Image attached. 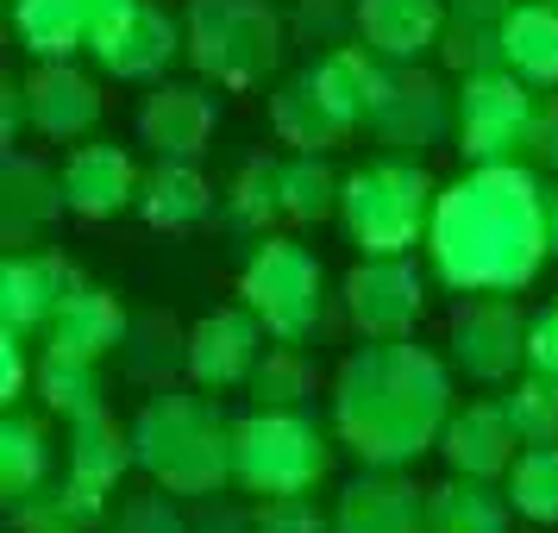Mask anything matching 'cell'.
I'll return each mask as SVG.
<instances>
[{"label":"cell","mask_w":558,"mask_h":533,"mask_svg":"<svg viewBox=\"0 0 558 533\" xmlns=\"http://www.w3.org/2000/svg\"><path fill=\"white\" fill-rule=\"evenodd\" d=\"M533 163L558 177V95L539 107V126H533Z\"/></svg>","instance_id":"cell-45"},{"label":"cell","mask_w":558,"mask_h":533,"mask_svg":"<svg viewBox=\"0 0 558 533\" xmlns=\"http://www.w3.org/2000/svg\"><path fill=\"white\" fill-rule=\"evenodd\" d=\"M101 508L95 496H82L76 483L63 477L57 489H38V496H26V502L13 508V521L26 533H82V528H95L101 521Z\"/></svg>","instance_id":"cell-36"},{"label":"cell","mask_w":558,"mask_h":533,"mask_svg":"<svg viewBox=\"0 0 558 533\" xmlns=\"http://www.w3.org/2000/svg\"><path fill=\"white\" fill-rule=\"evenodd\" d=\"M433 202H439V189L421 163L383 157V163H364V170L345 177L339 220H345V232L364 257H402L414 245H427Z\"/></svg>","instance_id":"cell-5"},{"label":"cell","mask_w":558,"mask_h":533,"mask_svg":"<svg viewBox=\"0 0 558 533\" xmlns=\"http://www.w3.org/2000/svg\"><path fill=\"white\" fill-rule=\"evenodd\" d=\"M257 358H264V320L252 307H214L189 327V383L195 389H239L252 383Z\"/></svg>","instance_id":"cell-12"},{"label":"cell","mask_w":558,"mask_h":533,"mask_svg":"<svg viewBox=\"0 0 558 533\" xmlns=\"http://www.w3.org/2000/svg\"><path fill=\"white\" fill-rule=\"evenodd\" d=\"M553 7H558V0H553Z\"/></svg>","instance_id":"cell-51"},{"label":"cell","mask_w":558,"mask_h":533,"mask_svg":"<svg viewBox=\"0 0 558 533\" xmlns=\"http://www.w3.org/2000/svg\"><path fill=\"white\" fill-rule=\"evenodd\" d=\"M332 533H427V489H414L389 464H371L357 483H345Z\"/></svg>","instance_id":"cell-16"},{"label":"cell","mask_w":558,"mask_h":533,"mask_svg":"<svg viewBox=\"0 0 558 533\" xmlns=\"http://www.w3.org/2000/svg\"><path fill=\"white\" fill-rule=\"evenodd\" d=\"M452 421V377L427 346L371 339L332 377V433L357 464L402 471L421 452H439Z\"/></svg>","instance_id":"cell-2"},{"label":"cell","mask_w":558,"mask_h":533,"mask_svg":"<svg viewBox=\"0 0 558 533\" xmlns=\"http://www.w3.org/2000/svg\"><path fill=\"white\" fill-rule=\"evenodd\" d=\"M439 63L471 76V70H502V26H477V20H446L439 32Z\"/></svg>","instance_id":"cell-39"},{"label":"cell","mask_w":558,"mask_h":533,"mask_svg":"<svg viewBox=\"0 0 558 533\" xmlns=\"http://www.w3.org/2000/svg\"><path fill=\"white\" fill-rule=\"evenodd\" d=\"M533 126H539V101L533 82L514 70H471L452 88V138L464 163H521L533 157Z\"/></svg>","instance_id":"cell-8"},{"label":"cell","mask_w":558,"mask_h":533,"mask_svg":"<svg viewBox=\"0 0 558 533\" xmlns=\"http://www.w3.org/2000/svg\"><path fill=\"white\" fill-rule=\"evenodd\" d=\"M113 533H195V528L182 521V508L170 502V489H163V483H151L145 496L120 502V514H113Z\"/></svg>","instance_id":"cell-40"},{"label":"cell","mask_w":558,"mask_h":533,"mask_svg":"<svg viewBox=\"0 0 558 533\" xmlns=\"http://www.w3.org/2000/svg\"><path fill=\"white\" fill-rule=\"evenodd\" d=\"M95 26V0H13V32L38 63H70L88 51Z\"/></svg>","instance_id":"cell-27"},{"label":"cell","mask_w":558,"mask_h":533,"mask_svg":"<svg viewBox=\"0 0 558 533\" xmlns=\"http://www.w3.org/2000/svg\"><path fill=\"white\" fill-rule=\"evenodd\" d=\"M252 402L257 408H295L314 389V371H307V358L295 352V346H277V352H264L257 358V371H252Z\"/></svg>","instance_id":"cell-38"},{"label":"cell","mask_w":558,"mask_h":533,"mask_svg":"<svg viewBox=\"0 0 558 533\" xmlns=\"http://www.w3.org/2000/svg\"><path fill=\"white\" fill-rule=\"evenodd\" d=\"M138 138L157 157L195 163L214 145V101H207V88H195V82H157L145 95V107H138Z\"/></svg>","instance_id":"cell-19"},{"label":"cell","mask_w":558,"mask_h":533,"mask_svg":"<svg viewBox=\"0 0 558 533\" xmlns=\"http://www.w3.org/2000/svg\"><path fill=\"white\" fill-rule=\"evenodd\" d=\"M126 464H138L132 458V427H120L107 408H88L82 421H70V483L82 496L107 502L126 477Z\"/></svg>","instance_id":"cell-24"},{"label":"cell","mask_w":558,"mask_h":533,"mask_svg":"<svg viewBox=\"0 0 558 533\" xmlns=\"http://www.w3.org/2000/svg\"><path fill=\"white\" fill-rule=\"evenodd\" d=\"M332 20H339V0H302V26L332 38Z\"/></svg>","instance_id":"cell-48"},{"label":"cell","mask_w":558,"mask_h":533,"mask_svg":"<svg viewBox=\"0 0 558 533\" xmlns=\"http://www.w3.org/2000/svg\"><path fill=\"white\" fill-rule=\"evenodd\" d=\"M239 302L252 307L264 332L277 346H302L320 332L327 320V277H320V257L295 245V239H277L264 232L252 245V257L239 264Z\"/></svg>","instance_id":"cell-7"},{"label":"cell","mask_w":558,"mask_h":533,"mask_svg":"<svg viewBox=\"0 0 558 533\" xmlns=\"http://www.w3.org/2000/svg\"><path fill=\"white\" fill-rule=\"evenodd\" d=\"M32 126V107H26V82H0V145L13 152L20 132Z\"/></svg>","instance_id":"cell-44"},{"label":"cell","mask_w":558,"mask_h":533,"mask_svg":"<svg viewBox=\"0 0 558 533\" xmlns=\"http://www.w3.org/2000/svg\"><path fill=\"white\" fill-rule=\"evenodd\" d=\"M189 63L220 88H257L282 63V13L270 0H189L182 13Z\"/></svg>","instance_id":"cell-4"},{"label":"cell","mask_w":558,"mask_h":533,"mask_svg":"<svg viewBox=\"0 0 558 533\" xmlns=\"http://www.w3.org/2000/svg\"><path fill=\"white\" fill-rule=\"evenodd\" d=\"M514 446H521V433H514V421H508L502 402L452 408V421H446V433H439V458L452 464L458 477H483V483L508 477V464L521 458Z\"/></svg>","instance_id":"cell-17"},{"label":"cell","mask_w":558,"mask_h":533,"mask_svg":"<svg viewBox=\"0 0 558 533\" xmlns=\"http://www.w3.org/2000/svg\"><path fill=\"white\" fill-rule=\"evenodd\" d=\"M446 7H452V20H477V26H502L514 13V0H446Z\"/></svg>","instance_id":"cell-46"},{"label":"cell","mask_w":558,"mask_h":533,"mask_svg":"<svg viewBox=\"0 0 558 533\" xmlns=\"http://www.w3.org/2000/svg\"><path fill=\"white\" fill-rule=\"evenodd\" d=\"M132 458L170 496H220L232 483V421L207 396L157 389L132 421Z\"/></svg>","instance_id":"cell-3"},{"label":"cell","mask_w":558,"mask_h":533,"mask_svg":"<svg viewBox=\"0 0 558 533\" xmlns=\"http://www.w3.org/2000/svg\"><path fill=\"white\" fill-rule=\"evenodd\" d=\"M553 257V195L527 163H471L439 189L427 264L452 295H514Z\"/></svg>","instance_id":"cell-1"},{"label":"cell","mask_w":558,"mask_h":533,"mask_svg":"<svg viewBox=\"0 0 558 533\" xmlns=\"http://www.w3.org/2000/svg\"><path fill=\"white\" fill-rule=\"evenodd\" d=\"M452 20L446 0H352V26L389 63H414V57L439 51V32Z\"/></svg>","instance_id":"cell-18"},{"label":"cell","mask_w":558,"mask_h":533,"mask_svg":"<svg viewBox=\"0 0 558 533\" xmlns=\"http://www.w3.org/2000/svg\"><path fill=\"white\" fill-rule=\"evenodd\" d=\"M138 163L120 145H76L63 157V202L76 220H120L126 207H138Z\"/></svg>","instance_id":"cell-15"},{"label":"cell","mask_w":558,"mask_h":533,"mask_svg":"<svg viewBox=\"0 0 558 533\" xmlns=\"http://www.w3.org/2000/svg\"><path fill=\"white\" fill-rule=\"evenodd\" d=\"M314 82H320V95L332 101V113L345 120V126H371L389 101V88H396V70H389V57H377L371 45H332L320 63H307Z\"/></svg>","instance_id":"cell-21"},{"label":"cell","mask_w":558,"mask_h":533,"mask_svg":"<svg viewBox=\"0 0 558 533\" xmlns=\"http://www.w3.org/2000/svg\"><path fill=\"white\" fill-rule=\"evenodd\" d=\"M126 332H132V314L120 307V295L101 289V282H76L57 307V320L45 327V352L76 358V364H101V358L126 346Z\"/></svg>","instance_id":"cell-13"},{"label":"cell","mask_w":558,"mask_h":533,"mask_svg":"<svg viewBox=\"0 0 558 533\" xmlns=\"http://www.w3.org/2000/svg\"><path fill=\"white\" fill-rule=\"evenodd\" d=\"M252 533H327V521L307 496H257Z\"/></svg>","instance_id":"cell-41"},{"label":"cell","mask_w":558,"mask_h":533,"mask_svg":"<svg viewBox=\"0 0 558 533\" xmlns=\"http://www.w3.org/2000/svg\"><path fill=\"white\" fill-rule=\"evenodd\" d=\"M508 489L496 496L483 477H446L439 489H427V533H508Z\"/></svg>","instance_id":"cell-29"},{"label":"cell","mask_w":558,"mask_h":533,"mask_svg":"<svg viewBox=\"0 0 558 533\" xmlns=\"http://www.w3.org/2000/svg\"><path fill=\"white\" fill-rule=\"evenodd\" d=\"M63 207H70L63 202V177L51 163H38L26 152H7V163H0V239L7 245H32Z\"/></svg>","instance_id":"cell-22"},{"label":"cell","mask_w":558,"mask_h":533,"mask_svg":"<svg viewBox=\"0 0 558 533\" xmlns=\"http://www.w3.org/2000/svg\"><path fill=\"white\" fill-rule=\"evenodd\" d=\"M339 202H345V177H332L327 152H295L282 163V220L320 227L327 214H339Z\"/></svg>","instance_id":"cell-31"},{"label":"cell","mask_w":558,"mask_h":533,"mask_svg":"<svg viewBox=\"0 0 558 533\" xmlns=\"http://www.w3.org/2000/svg\"><path fill=\"white\" fill-rule=\"evenodd\" d=\"M32 389H38V402L51 408V414H63V421H82L88 408H107L101 402L107 389H101V377H95V364H76V358H51L45 352Z\"/></svg>","instance_id":"cell-35"},{"label":"cell","mask_w":558,"mask_h":533,"mask_svg":"<svg viewBox=\"0 0 558 533\" xmlns=\"http://www.w3.org/2000/svg\"><path fill=\"white\" fill-rule=\"evenodd\" d=\"M32 377H38V371L26 364V332L0 327V402L13 408V402L32 389Z\"/></svg>","instance_id":"cell-42"},{"label":"cell","mask_w":558,"mask_h":533,"mask_svg":"<svg viewBox=\"0 0 558 533\" xmlns=\"http://www.w3.org/2000/svg\"><path fill=\"white\" fill-rule=\"evenodd\" d=\"M138 214H145V227H157V232L202 227L207 214H214V182H207L195 163H182V157H157V170L145 177V189H138Z\"/></svg>","instance_id":"cell-26"},{"label":"cell","mask_w":558,"mask_h":533,"mask_svg":"<svg viewBox=\"0 0 558 533\" xmlns=\"http://www.w3.org/2000/svg\"><path fill=\"white\" fill-rule=\"evenodd\" d=\"M339 295H345V320L364 339H408L421 307H427V289L402 257H364Z\"/></svg>","instance_id":"cell-11"},{"label":"cell","mask_w":558,"mask_h":533,"mask_svg":"<svg viewBox=\"0 0 558 533\" xmlns=\"http://www.w3.org/2000/svg\"><path fill=\"white\" fill-rule=\"evenodd\" d=\"M553 252H558V189H553Z\"/></svg>","instance_id":"cell-49"},{"label":"cell","mask_w":558,"mask_h":533,"mask_svg":"<svg viewBox=\"0 0 558 533\" xmlns=\"http://www.w3.org/2000/svg\"><path fill=\"white\" fill-rule=\"evenodd\" d=\"M195 533H252V514H239V508H202V521H195Z\"/></svg>","instance_id":"cell-47"},{"label":"cell","mask_w":558,"mask_h":533,"mask_svg":"<svg viewBox=\"0 0 558 533\" xmlns=\"http://www.w3.org/2000/svg\"><path fill=\"white\" fill-rule=\"evenodd\" d=\"M26 107H32V132H45L57 145L70 138H88L95 120H101V88L70 70V63H38L26 76Z\"/></svg>","instance_id":"cell-23"},{"label":"cell","mask_w":558,"mask_h":533,"mask_svg":"<svg viewBox=\"0 0 558 533\" xmlns=\"http://www.w3.org/2000/svg\"><path fill=\"white\" fill-rule=\"evenodd\" d=\"M270 132H277L282 145H295V152H332L339 138H352V126H345V120L332 113V101L320 95L314 70H295V76L270 95Z\"/></svg>","instance_id":"cell-25"},{"label":"cell","mask_w":558,"mask_h":533,"mask_svg":"<svg viewBox=\"0 0 558 533\" xmlns=\"http://www.w3.org/2000/svg\"><path fill=\"white\" fill-rule=\"evenodd\" d=\"M120 364H126L132 383L163 389V377L189 371V332L170 327V314H138L126 332V346H120Z\"/></svg>","instance_id":"cell-32"},{"label":"cell","mask_w":558,"mask_h":533,"mask_svg":"<svg viewBox=\"0 0 558 533\" xmlns=\"http://www.w3.org/2000/svg\"><path fill=\"white\" fill-rule=\"evenodd\" d=\"M45 477H51V439H45V421L7 408V421H0V496H7V514L26 502V496H38Z\"/></svg>","instance_id":"cell-30"},{"label":"cell","mask_w":558,"mask_h":533,"mask_svg":"<svg viewBox=\"0 0 558 533\" xmlns=\"http://www.w3.org/2000/svg\"><path fill=\"white\" fill-rule=\"evenodd\" d=\"M182 51H189V38H182V26L157 7V0H101V7H95L88 57L101 63L107 76L145 82Z\"/></svg>","instance_id":"cell-9"},{"label":"cell","mask_w":558,"mask_h":533,"mask_svg":"<svg viewBox=\"0 0 558 533\" xmlns=\"http://www.w3.org/2000/svg\"><path fill=\"white\" fill-rule=\"evenodd\" d=\"M446 126H452V95H446L427 70L402 63L389 101H383V113L371 120V132H377L389 152H427V145L446 138Z\"/></svg>","instance_id":"cell-20"},{"label":"cell","mask_w":558,"mask_h":533,"mask_svg":"<svg viewBox=\"0 0 558 533\" xmlns=\"http://www.w3.org/2000/svg\"><path fill=\"white\" fill-rule=\"evenodd\" d=\"M452 364L477 383L514 377V364H527V314L514 295H471L452 314Z\"/></svg>","instance_id":"cell-10"},{"label":"cell","mask_w":558,"mask_h":533,"mask_svg":"<svg viewBox=\"0 0 558 533\" xmlns=\"http://www.w3.org/2000/svg\"><path fill=\"white\" fill-rule=\"evenodd\" d=\"M327 464V433L295 408H252L245 421H232V483L252 496H307Z\"/></svg>","instance_id":"cell-6"},{"label":"cell","mask_w":558,"mask_h":533,"mask_svg":"<svg viewBox=\"0 0 558 533\" xmlns=\"http://www.w3.org/2000/svg\"><path fill=\"white\" fill-rule=\"evenodd\" d=\"M502 70L533 88H558V7L553 0H514L502 20Z\"/></svg>","instance_id":"cell-28"},{"label":"cell","mask_w":558,"mask_h":533,"mask_svg":"<svg viewBox=\"0 0 558 533\" xmlns=\"http://www.w3.org/2000/svg\"><path fill=\"white\" fill-rule=\"evenodd\" d=\"M502 408L514 421V433H521V446H558V377H546V371L514 377Z\"/></svg>","instance_id":"cell-37"},{"label":"cell","mask_w":558,"mask_h":533,"mask_svg":"<svg viewBox=\"0 0 558 533\" xmlns=\"http://www.w3.org/2000/svg\"><path fill=\"white\" fill-rule=\"evenodd\" d=\"M220 214H227V227H239V232H270V220H282V163L277 157H264V152L245 157L239 177L227 182Z\"/></svg>","instance_id":"cell-33"},{"label":"cell","mask_w":558,"mask_h":533,"mask_svg":"<svg viewBox=\"0 0 558 533\" xmlns=\"http://www.w3.org/2000/svg\"><path fill=\"white\" fill-rule=\"evenodd\" d=\"M508 502L533 528H558V446H527L508 464Z\"/></svg>","instance_id":"cell-34"},{"label":"cell","mask_w":558,"mask_h":533,"mask_svg":"<svg viewBox=\"0 0 558 533\" xmlns=\"http://www.w3.org/2000/svg\"><path fill=\"white\" fill-rule=\"evenodd\" d=\"M527 371H546L558 377V302H546L527 320Z\"/></svg>","instance_id":"cell-43"},{"label":"cell","mask_w":558,"mask_h":533,"mask_svg":"<svg viewBox=\"0 0 558 533\" xmlns=\"http://www.w3.org/2000/svg\"><path fill=\"white\" fill-rule=\"evenodd\" d=\"M95 7H101V0H95Z\"/></svg>","instance_id":"cell-50"},{"label":"cell","mask_w":558,"mask_h":533,"mask_svg":"<svg viewBox=\"0 0 558 533\" xmlns=\"http://www.w3.org/2000/svg\"><path fill=\"white\" fill-rule=\"evenodd\" d=\"M76 264L57 252H7L0 257V327L38 332L57 320L63 295L76 289Z\"/></svg>","instance_id":"cell-14"}]
</instances>
